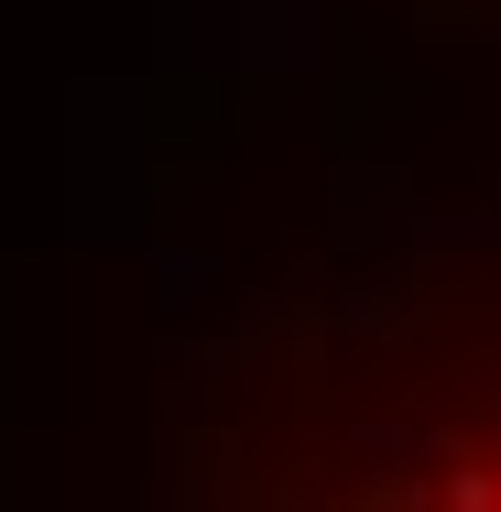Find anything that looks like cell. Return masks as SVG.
I'll return each instance as SVG.
<instances>
[{
  "instance_id": "obj_1",
  "label": "cell",
  "mask_w": 501,
  "mask_h": 512,
  "mask_svg": "<svg viewBox=\"0 0 501 512\" xmlns=\"http://www.w3.org/2000/svg\"><path fill=\"white\" fill-rule=\"evenodd\" d=\"M240 491L501 512V284L414 295L305 360L240 371Z\"/></svg>"
}]
</instances>
